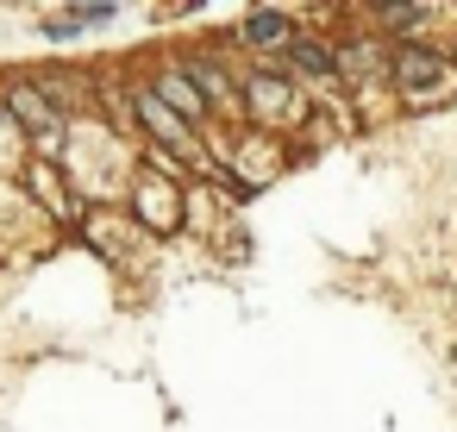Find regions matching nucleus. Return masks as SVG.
I'll list each match as a JSON object with an SVG mask.
<instances>
[{
  "label": "nucleus",
  "instance_id": "nucleus-2",
  "mask_svg": "<svg viewBox=\"0 0 457 432\" xmlns=\"http://www.w3.org/2000/svg\"><path fill=\"white\" fill-rule=\"evenodd\" d=\"M245 38L251 45H288V20L282 13H251L245 20Z\"/></svg>",
  "mask_w": 457,
  "mask_h": 432
},
{
  "label": "nucleus",
  "instance_id": "nucleus-4",
  "mask_svg": "<svg viewBox=\"0 0 457 432\" xmlns=\"http://www.w3.org/2000/svg\"><path fill=\"white\" fill-rule=\"evenodd\" d=\"M288 57H295V70H307V76H326V70H332V51H326V45H295Z\"/></svg>",
  "mask_w": 457,
  "mask_h": 432
},
{
  "label": "nucleus",
  "instance_id": "nucleus-5",
  "mask_svg": "<svg viewBox=\"0 0 457 432\" xmlns=\"http://www.w3.org/2000/svg\"><path fill=\"white\" fill-rule=\"evenodd\" d=\"M101 20H113V7H76V13H63V20H57V32H76V26H101Z\"/></svg>",
  "mask_w": 457,
  "mask_h": 432
},
{
  "label": "nucleus",
  "instance_id": "nucleus-6",
  "mask_svg": "<svg viewBox=\"0 0 457 432\" xmlns=\"http://www.w3.org/2000/svg\"><path fill=\"white\" fill-rule=\"evenodd\" d=\"M13 107H20L26 120H38V126H51V113H45V101H38V95H13Z\"/></svg>",
  "mask_w": 457,
  "mask_h": 432
},
{
  "label": "nucleus",
  "instance_id": "nucleus-1",
  "mask_svg": "<svg viewBox=\"0 0 457 432\" xmlns=\"http://www.w3.org/2000/svg\"><path fill=\"white\" fill-rule=\"evenodd\" d=\"M395 82L413 95V88L451 82V63H445V57H432V51H401V57H395Z\"/></svg>",
  "mask_w": 457,
  "mask_h": 432
},
{
  "label": "nucleus",
  "instance_id": "nucleus-3",
  "mask_svg": "<svg viewBox=\"0 0 457 432\" xmlns=\"http://www.w3.org/2000/svg\"><path fill=\"white\" fill-rule=\"evenodd\" d=\"M332 70H345V76H370V70H382V57H376L370 45H345V51L332 57Z\"/></svg>",
  "mask_w": 457,
  "mask_h": 432
}]
</instances>
